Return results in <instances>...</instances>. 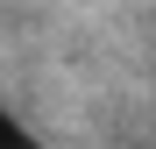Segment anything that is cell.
<instances>
[{"label":"cell","instance_id":"6da1fadb","mask_svg":"<svg viewBox=\"0 0 156 149\" xmlns=\"http://www.w3.org/2000/svg\"><path fill=\"white\" fill-rule=\"evenodd\" d=\"M0 149H43V142H36V128H21L7 107H0Z\"/></svg>","mask_w":156,"mask_h":149}]
</instances>
